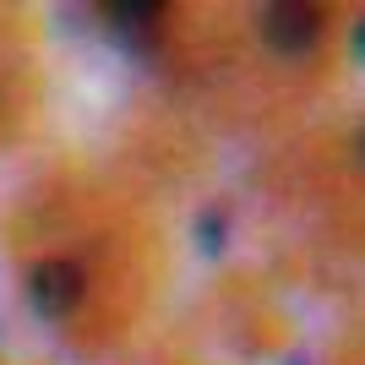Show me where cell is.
<instances>
[{"mask_svg":"<svg viewBox=\"0 0 365 365\" xmlns=\"http://www.w3.org/2000/svg\"><path fill=\"white\" fill-rule=\"evenodd\" d=\"M218 240H224V218H202V245L218 251Z\"/></svg>","mask_w":365,"mask_h":365,"instance_id":"4","label":"cell"},{"mask_svg":"<svg viewBox=\"0 0 365 365\" xmlns=\"http://www.w3.org/2000/svg\"><path fill=\"white\" fill-rule=\"evenodd\" d=\"M82 294H88V278H82L76 262H38L28 273V305L49 322L71 317L76 305H82Z\"/></svg>","mask_w":365,"mask_h":365,"instance_id":"1","label":"cell"},{"mask_svg":"<svg viewBox=\"0 0 365 365\" xmlns=\"http://www.w3.org/2000/svg\"><path fill=\"white\" fill-rule=\"evenodd\" d=\"M262 38L278 49V55H305V49L322 38V16L317 6H300V0H278L262 11Z\"/></svg>","mask_w":365,"mask_h":365,"instance_id":"2","label":"cell"},{"mask_svg":"<svg viewBox=\"0 0 365 365\" xmlns=\"http://www.w3.org/2000/svg\"><path fill=\"white\" fill-rule=\"evenodd\" d=\"M109 28H115V38H125V44H158V33H164V6H109Z\"/></svg>","mask_w":365,"mask_h":365,"instance_id":"3","label":"cell"}]
</instances>
